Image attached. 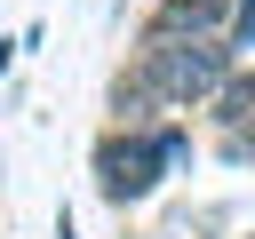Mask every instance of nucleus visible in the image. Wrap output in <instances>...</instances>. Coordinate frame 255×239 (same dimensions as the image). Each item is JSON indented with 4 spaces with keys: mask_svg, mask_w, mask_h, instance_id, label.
Returning <instances> with one entry per match:
<instances>
[{
    "mask_svg": "<svg viewBox=\"0 0 255 239\" xmlns=\"http://www.w3.org/2000/svg\"><path fill=\"white\" fill-rule=\"evenodd\" d=\"M191 159V135L183 127H159V135H128V127H112L104 143H96V191L112 199V207H135L167 167H183Z\"/></svg>",
    "mask_w": 255,
    "mask_h": 239,
    "instance_id": "1",
    "label": "nucleus"
},
{
    "mask_svg": "<svg viewBox=\"0 0 255 239\" xmlns=\"http://www.w3.org/2000/svg\"><path fill=\"white\" fill-rule=\"evenodd\" d=\"M223 159H255V120H247V127H231V135H223Z\"/></svg>",
    "mask_w": 255,
    "mask_h": 239,
    "instance_id": "5",
    "label": "nucleus"
},
{
    "mask_svg": "<svg viewBox=\"0 0 255 239\" xmlns=\"http://www.w3.org/2000/svg\"><path fill=\"white\" fill-rule=\"evenodd\" d=\"M151 96H159V88H151L143 72H135V80H120V88H112V120H120L128 135H143V120H151Z\"/></svg>",
    "mask_w": 255,
    "mask_h": 239,
    "instance_id": "4",
    "label": "nucleus"
},
{
    "mask_svg": "<svg viewBox=\"0 0 255 239\" xmlns=\"http://www.w3.org/2000/svg\"><path fill=\"white\" fill-rule=\"evenodd\" d=\"M231 64H239L231 40H151L135 72L159 88V104H207L231 88Z\"/></svg>",
    "mask_w": 255,
    "mask_h": 239,
    "instance_id": "2",
    "label": "nucleus"
},
{
    "mask_svg": "<svg viewBox=\"0 0 255 239\" xmlns=\"http://www.w3.org/2000/svg\"><path fill=\"white\" fill-rule=\"evenodd\" d=\"M223 0H159L151 16V40H223Z\"/></svg>",
    "mask_w": 255,
    "mask_h": 239,
    "instance_id": "3",
    "label": "nucleus"
},
{
    "mask_svg": "<svg viewBox=\"0 0 255 239\" xmlns=\"http://www.w3.org/2000/svg\"><path fill=\"white\" fill-rule=\"evenodd\" d=\"M8 64H16V40H0V80H8Z\"/></svg>",
    "mask_w": 255,
    "mask_h": 239,
    "instance_id": "6",
    "label": "nucleus"
}]
</instances>
